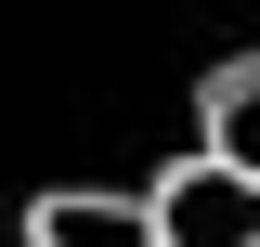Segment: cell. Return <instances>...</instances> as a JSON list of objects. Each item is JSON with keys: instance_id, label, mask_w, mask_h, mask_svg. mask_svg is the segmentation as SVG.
Listing matches in <instances>:
<instances>
[{"instance_id": "cell-1", "label": "cell", "mask_w": 260, "mask_h": 247, "mask_svg": "<svg viewBox=\"0 0 260 247\" xmlns=\"http://www.w3.org/2000/svg\"><path fill=\"white\" fill-rule=\"evenodd\" d=\"M156 234L169 247H260V182L195 143L182 169H156Z\"/></svg>"}, {"instance_id": "cell-3", "label": "cell", "mask_w": 260, "mask_h": 247, "mask_svg": "<svg viewBox=\"0 0 260 247\" xmlns=\"http://www.w3.org/2000/svg\"><path fill=\"white\" fill-rule=\"evenodd\" d=\"M208 156L260 182V52H234V65H208Z\"/></svg>"}, {"instance_id": "cell-2", "label": "cell", "mask_w": 260, "mask_h": 247, "mask_svg": "<svg viewBox=\"0 0 260 247\" xmlns=\"http://www.w3.org/2000/svg\"><path fill=\"white\" fill-rule=\"evenodd\" d=\"M26 247H169V234H156V195H39Z\"/></svg>"}]
</instances>
